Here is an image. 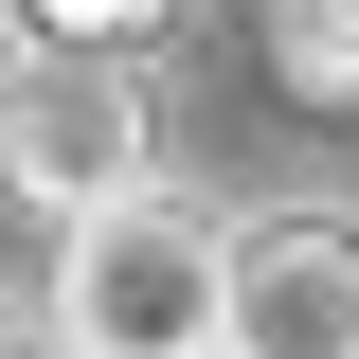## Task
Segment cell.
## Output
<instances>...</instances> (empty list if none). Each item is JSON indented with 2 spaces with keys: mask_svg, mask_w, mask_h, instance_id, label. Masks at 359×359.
<instances>
[{
  "mask_svg": "<svg viewBox=\"0 0 359 359\" xmlns=\"http://www.w3.org/2000/svg\"><path fill=\"white\" fill-rule=\"evenodd\" d=\"M162 0H18V36H144Z\"/></svg>",
  "mask_w": 359,
  "mask_h": 359,
  "instance_id": "cell-5",
  "label": "cell"
},
{
  "mask_svg": "<svg viewBox=\"0 0 359 359\" xmlns=\"http://www.w3.org/2000/svg\"><path fill=\"white\" fill-rule=\"evenodd\" d=\"M198 359H233V341H198Z\"/></svg>",
  "mask_w": 359,
  "mask_h": 359,
  "instance_id": "cell-8",
  "label": "cell"
},
{
  "mask_svg": "<svg viewBox=\"0 0 359 359\" xmlns=\"http://www.w3.org/2000/svg\"><path fill=\"white\" fill-rule=\"evenodd\" d=\"M54 341L72 359H198L216 341V233L180 198H144V180L54 216Z\"/></svg>",
  "mask_w": 359,
  "mask_h": 359,
  "instance_id": "cell-1",
  "label": "cell"
},
{
  "mask_svg": "<svg viewBox=\"0 0 359 359\" xmlns=\"http://www.w3.org/2000/svg\"><path fill=\"white\" fill-rule=\"evenodd\" d=\"M0 359H72V341H0Z\"/></svg>",
  "mask_w": 359,
  "mask_h": 359,
  "instance_id": "cell-7",
  "label": "cell"
},
{
  "mask_svg": "<svg viewBox=\"0 0 359 359\" xmlns=\"http://www.w3.org/2000/svg\"><path fill=\"white\" fill-rule=\"evenodd\" d=\"M269 90L287 108H359V0H269Z\"/></svg>",
  "mask_w": 359,
  "mask_h": 359,
  "instance_id": "cell-4",
  "label": "cell"
},
{
  "mask_svg": "<svg viewBox=\"0 0 359 359\" xmlns=\"http://www.w3.org/2000/svg\"><path fill=\"white\" fill-rule=\"evenodd\" d=\"M216 341L233 359H359V233L341 216L216 233Z\"/></svg>",
  "mask_w": 359,
  "mask_h": 359,
  "instance_id": "cell-3",
  "label": "cell"
},
{
  "mask_svg": "<svg viewBox=\"0 0 359 359\" xmlns=\"http://www.w3.org/2000/svg\"><path fill=\"white\" fill-rule=\"evenodd\" d=\"M144 162H162V108H144L126 36H18V72H0V198L90 216V198H126Z\"/></svg>",
  "mask_w": 359,
  "mask_h": 359,
  "instance_id": "cell-2",
  "label": "cell"
},
{
  "mask_svg": "<svg viewBox=\"0 0 359 359\" xmlns=\"http://www.w3.org/2000/svg\"><path fill=\"white\" fill-rule=\"evenodd\" d=\"M0 72H18V0H0Z\"/></svg>",
  "mask_w": 359,
  "mask_h": 359,
  "instance_id": "cell-6",
  "label": "cell"
}]
</instances>
